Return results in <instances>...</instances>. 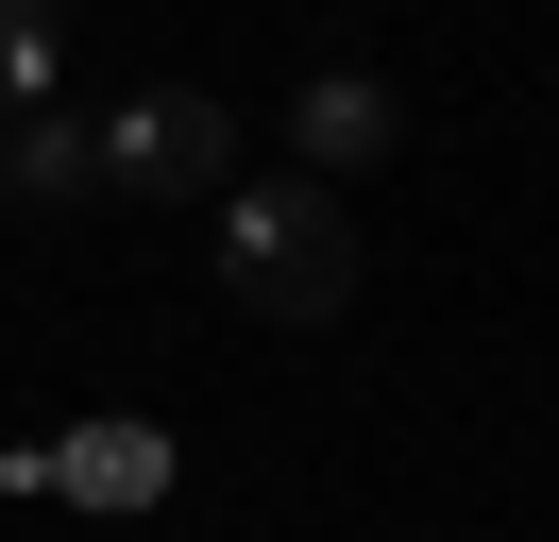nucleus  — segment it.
Returning a JSON list of instances; mask_svg holds the SVG:
<instances>
[{
	"instance_id": "nucleus-1",
	"label": "nucleus",
	"mask_w": 559,
	"mask_h": 542,
	"mask_svg": "<svg viewBox=\"0 0 559 542\" xmlns=\"http://www.w3.org/2000/svg\"><path fill=\"white\" fill-rule=\"evenodd\" d=\"M221 288H238L254 322H340L356 305V203L306 187V169L221 187Z\"/></svg>"
},
{
	"instance_id": "nucleus-2",
	"label": "nucleus",
	"mask_w": 559,
	"mask_h": 542,
	"mask_svg": "<svg viewBox=\"0 0 559 542\" xmlns=\"http://www.w3.org/2000/svg\"><path fill=\"white\" fill-rule=\"evenodd\" d=\"M103 187H136V203H204V187H238V119H221L204 85H136L103 119Z\"/></svg>"
},
{
	"instance_id": "nucleus-3",
	"label": "nucleus",
	"mask_w": 559,
	"mask_h": 542,
	"mask_svg": "<svg viewBox=\"0 0 559 542\" xmlns=\"http://www.w3.org/2000/svg\"><path fill=\"white\" fill-rule=\"evenodd\" d=\"M288 136H306V187H356V169H390V136H407V102H390L373 68H306V102H288Z\"/></svg>"
},
{
	"instance_id": "nucleus-4",
	"label": "nucleus",
	"mask_w": 559,
	"mask_h": 542,
	"mask_svg": "<svg viewBox=\"0 0 559 542\" xmlns=\"http://www.w3.org/2000/svg\"><path fill=\"white\" fill-rule=\"evenodd\" d=\"M103 187V119L35 102V119H0V203H85Z\"/></svg>"
},
{
	"instance_id": "nucleus-5",
	"label": "nucleus",
	"mask_w": 559,
	"mask_h": 542,
	"mask_svg": "<svg viewBox=\"0 0 559 542\" xmlns=\"http://www.w3.org/2000/svg\"><path fill=\"white\" fill-rule=\"evenodd\" d=\"M51 492L69 508H153L170 492V440L153 424H85V440H51Z\"/></svg>"
},
{
	"instance_id": "nucleus-6",
	"label": "nucleus",
	"mask_w": 559,
	"mask_h": 542,
	"mask_svg": "<svg viewBox=\"0 0 559 542\" xmlns=\"http://www.w3.org/2000/svg\"><path fill=\"white\" fill-rule=\"evenodd\" d=\"M35 102H51V17L0 0V119H35Z\"/></svg>"
}]
</instances>
